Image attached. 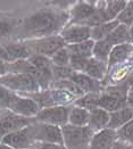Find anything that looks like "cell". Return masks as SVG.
Wrapping results in <instances>:
<instances>
[{"instance_id": "1", "label": "cell", "mask_w": 133, "mask_h": 149, "mask_svg": "<svg viewBox=\"0 0 133 149\" xmlns=\"http://www.w3.org/2000/svg\"><path fill=\"white\" fill-rule=\"evenodd\" d=\"M70 14L58 9H40L27 16L21 25V33L24 37L36 40L55 36L68 24Z\"/></svg>"}, {"instance_id": "2", "label": "cell", "mask_w": 133, "mask_h": 149, "mask_svg": "<svg viewBox=\"0 0 133 149\" xmlns=\"http://www.w3.org/2000/svg\"><path fill=\"white\" fill-rule=\"evenodd\" d=\"M0 84L13 92L16 91L21 93H36L41 90L38 81L27 73L8 72L0 76Z\"/></svg>"}, {"instance_id": "3", "label": "cell", "mask_w": 133, "mask_h": 149, "mask_svg": "<svg viewBox=\"0 0 133 149\" xmlns=\"http://www.w3.org/2000/svg\"><path fill=\"white\" fill-rule=\"evenodd\" d=\"M63 141L66 149H89L93 132L88 126H61Z\"/></svg>"}, {"instance_id": "4", "label": "cell", "mask_w": 133, "mask_h": 149, "mask_svg": "<svg viewBox=\"0 0 133 149\" xmlns=\"http://www.w3.org/2000/svg\"><path fill=\"white\" fill-rule=\"evenodd\" d=\"M25 42L32 55H41L48 58H50L59 49L66 47V43L61 39L59 33L50 37L36 39V40H27Z\"/></svg>"}, {"instance_id": "5", "label": "cell", "mask_w": 133, "mask_h": 149, "mask_svg": "<svg viewBox=\"0 0 133 149\" xmlns=\"http://www.w3.org/2000/svg\"><path fill=\"white\" fill-rule=\"evenodd\" d=\"M30 130H31V134L36 142L64 145L61 126L38 122L36 124L30 125Z\"/></svg>"}, {"instance_id": "6", "label": "cell", "mask_w": 133, "mask_h": 149, "mask_svg": "<svg viewBox=\"0 0 133 149\" xmlns=\"http://www.w3.org/2000/svg\"><path fill=\"white\" fill-rule=\"evenodd\" d=\"M73 95L63 91L59 89H51V90H42L36 93H33L31 97L40 105L41 108L52 107V106H65L73 100Z\"/></svg>"}, {"instance_id": "7", "label": "cell", "mask_w": 133, "mask_h": 149, "mask_svg": "<svg viewBox=\"0 0 133 149\" xmlns=\"http://www.w3.org/2000/svg\"><path fill=\"white\" fill-rule=\"evenodd\" d=\"M71 107L68 106H52L41 108L36 116V120L40 123L64 126L68 124V115Z\"/></svg>"}, {"instance_id": "8", "label": "cell", "mask_w": 133, "mask_h": 149, "mask_svg": "<svg viewBox=\"0 0 133 149\" xmlns=\"http://www.w3.org/2000/svg\"><path fill=\"white\" fill-rule=\"evenodd\" d=\"M41 107L34 99L31 97H21L18 95H15L12 100V104L9 106V111L16 115L33 118L40 112Z\"/></svg>"}, {"instance_id": "9", "label": "cell", "mask_w": 133, "mask_h": 149, "mask_svg": "<svg viewBox=\"0 0 133 149\" xmlns=\"http://www.w3.org/2000/svg\"><path fill=\"white\" fill-rule=\"evenodd\" d=\"M127 106V93L122 91L110 90L105 93H100L97 102V107H100L108 113L118 111Z\"/></svg>"}, {"instance_id": "10", "label": "cell", "mask_w": 133, "mask_h": 149, "mask_svg": "<svg viewBox=\"0 0 133 149\" xmlns=\"http://www.w3.org/2000/svg\"><path fill=\"white\" fill-rule=\"evenodd\" d=\"M0 142H3L14 149H32L33 145L36 143L34 139L31 134L30 125L24 129L6 134L1 139Z\"/></svg>"}, {"instance_id": "11", "label": "cell", "mask_w": 133, "mask_h": 149, "mask_svg": "<svg viewBox=\"0 0 133 149\" xmlns=\"http://www.w3.org/2000/svg\"><path fill=\"white\" fill-rule=\"evenodd\" d=\"M59 36L66 46L80 43L91 39V29L81 24H67L61 31Z\"/></svg>"}, {"instance_id": "12", "label": "cell", "mask_w": 133, "mask_h": 149, "mask_svg": "<svg viewBox=\"0 0 133 149\" xmlns=\"http://www.w3.org/2000/svg\"><path fill=\"white\" fill-rule=\"evenodd\" d=\"M97 3L95 1H77L72 6L70 10V22L68 24H81L83 25L89 19V17L95 13L97 8Z\"/></svg>"}, {"instance_id": "13", "label": "cell", "mask_w": 133, "mask_h": 149, "mask_svg": "<svg viewBox=\"0 0 133 149\" xmlns=\"http://www.w3.org/2000/svg\"><path fill=\"white\" fill-rule=\"evenodd\" d=\"M117 140L116 131L107 127L93 133L89 149H111Z\"/></svg>"}, {"instance_id": "14", "label": "cell", "mask_w": 133, "mask_h": 149, "mask_svg": "<svg viewBox=\"0 0 133 149\" xmlns=\"http://www.w3.org/2000/svg\"><path fill=\"white\" fill-rule=\"evenodd\" d=\"M132 50L133 45H131V43H124V45L114 46L111 51H110L108 62H107L108 70H110L111 67L117 66V65H121L123 63L127 62L129 59H131Z\"/></svg>"}, {"instance_id": "15", "label": "cell", "mask_w": 133, "mask_h": 149, "mask_svg": "<svg viewBox=\"0 0 133 149\" xmlns=\"http://www.w3.org/2000/svg\"><path fill=\"white\" fill-rule=\"evenodd\" d=\"M109 124V113L100 107H96L90 111V117L88 127L95 133L98 131H101L104 129H107Z\"/></svg>"}, {"instance_id": "16", "label": "cell", "mask_w": 133, "mask_h": 149, "mask_svg": "<svg viewBox=\"0 0 133 149\" xmlns=\"http://www.w3.org/2000/svg\"><path fill=\"white\" fill-rule=\"evenodd\" d=\"M133 118V108L126 106L118 111L109 113V124L108 129L117 131L120 127L125 125Z\"/></svg>"}, {"instance_id": "17", "label": "cell", "mask_w": 133, "mask_h": 149, "mask_svg": "<svg viewBox=\"0 0 133 149\" xmlns=\"http://www.w3.org/2000/svg\"><path fill=\"white\" fill-rule=\"evenodd\" d=\"M73 82L82 90V92L86 93H100V82L91 79L90 76L83 74V73H75L72 76Z\"/></svg>"}, {"instance_id": "18", "label": "cell", "mask_w": 133, "mask_h": 149, "mask_svg": "<svg viewBox=\"0 0 133 149\" xmlns=\"http://www.w3.org/2000/svg\"><path fill=\"white\" fill-rule=\"evenodd\" d=\"M107 72H108V66L106 63H102L96 58H93V57H91L85 66L83 74L88 75L91 79L100 82L105 79Z\"/></svg>"}, {"instance_id": "19", "label": "cell", "mask_w": 133, "mask_h": 149, "mask_svg": "<svg viewBox=\"0 0 133 149\" xmlns=\"http://www.w3.org/2000/svg\"><path fill=\"white\" fill-rule=\"evenodd\" d=\"M89 117H90V111L74 105L70 109L68 124L73 126H88Z\"/></svg>"}, {"instance_id": "20", "label": "cell", "mask_w": 133, "mask_h": 149, "mask_svg": "<svg viewBox=\"0 0 133 149\" xmlns=\"http://www.w3.org/2000/svg\"><path fill=\"white\" fill-rule=\"evenodd\" d=\"M118 24L120 23L117 22V19H115V21H109V22L92 27L91 29V40H93L95 42L106 40L107 37L113 32V30Z\"/></svg>"}, {"instance_id": "21", "label": "cell", "mask_w": 133, "mask_h": 149, "mask_svg": "<svg viewBox=\"0 0 133 149\" xmlns=\"http://www.w3.org/2000/svg\"><path fill=\"white\" fill-rule=\"evenodd\" d=\"M93 46H95V41L90 39V40H86L83 42L70 45V46H66V47H67L71 55L83 57V58H91L92 57V51H93Z\"/></svg>"}, {"instance_id": "22", "label": "cell", "mask_w": 133, "mask_h": 149, "mask_svg": "<svg viewBox=\"0 0 133 149\" xmlns=\"http://www.w3.org/2000/svg\"><path fill=\"white\" fill-rule=\"evenodd\" d=\"M109 43L114 47V46H118V45H124V43H130V39H129V26L123 24H118L113 32L109 34L107 39Z\"/></svg>"}, {"instance_id": "23", "label": "cell", "mask_w": 133, "mask_h": 149, "mask_svg": "<svg viewBox=\"0 0 133 149\" xmlns=\"http://www.w3.org/2000/svg\"><path fill=\"white\" fill-rule=\"evenodd\" d=\"M111 49H113V46L109 43L107 40L97 41V42H95V46H93L92 57L98 59V61H100V62L107 64Z\"/></svg>"}, {"instance_id": "24", "label": "cell", "mask_w": 133, "mask_h": 149, "mask_svg": "<svg viewBox=\"0 0 133 149\" xmlns=\"http://www.w3.org/2000/svg\"><path fill=\"white\" fill-rule=\"evenodd\" d=\"M127 1L125 0H118V1H105L104 9L107 15L109 21H115L120 16V14L125 8Z\"/></svg>"}, {"instance_id": "25", "label": "cell", "mask_w": 133, "mask_h": 149, "mask_svg": "<svg viewBox=\"0 0 133 149\" xmlns=\"http://www.w3.org/2000/svg\"><path fill=\"white\" fill-rule=\"evenodd\" d=\"M16 29V21L12 17L0 16V43L7 39Z\"/></svg>"}, {"instance_id": "26", "label": "cell", "mask_w": 133, "mask_h": 149, "mask_svg": "<svg viewBox=\"0 0 133 149\" xmlns=\"http://www.w3.org/2000/svg\"><path fill=\"white\" fill-rule=\"evenodd\" d=\"M50 62L52 66H58V67H64V66H70V59H71V54L67 49V47H64L59 49L57 52H55L50 58Z\"/></svg>"}, {"instance_id": "27", "label": "cell", "mask_w": 133, "mask_h": 149, "mask_svg": "<svg viewBox=\"0 0 133 149\" xmlns=\"http://www.w3.org/2000/svg\"><path fill=\"white\" fill-rule=\"evenodd\" d=\"M99 96H100V93H86V95H83L82 97H80L79 99L75 100L74 105L85 108L88 111H91L97 107Z\"/></svg>"}, {"instance_id": "28", "label": "cell", "mask_w": 133, "mask_h": 149, "mask_svg": "<svg viewBox=\"0 0 133 149\" xmlns=\"http://www.w3.org/2000/svg\"><path fill=\"white\" fill-rule=\"evenodd\" d=\"M116 133H117V139L120 141L133 147V118L125 125L120 127L116 131Z\"/></svg>"}, {"instance_id": "29", "label": "cell", "mask_w": 133, "mask_h": 149, "mask_svg": "<svg viewBox=\"0 0 133 149\" xmlns=\"http://www.w3.org/2000/svg\"><path fill=\"white\" fill-rule=\"evenodd\" d=\"M117 22L126 26L133 25V1H127L125 8L117 17Z\"/></svg>"}, {"instance_id": "30", "label": "cell", "mask_w": 133, "mask_h": 149, "mask_svg": "<svg viewBox=\"0 0 133 149\" xmlns=\"http://www.w3.org/2000/svg\"><path fill=\"white\" fill-rule=\"evenodd\" d=\"M75 73L76 72H74L70 66H64V67L52 66V76H54V80H56V81L71 80Z\"/></svg>"}, {"instance_id": "31", "label": "cell", "mask_w": 133, "mask_h": 149, "mask_svg": "<svg viewBox=\"0 0 133 149\" xmlns=\"http://www.w3.org/2000/svg\"><path fill=\"white\" fill-rule=\"evenodd\" d=\"M15 93L0 84V109H9Z\"/></svg>"}, {"instance_id": "32", "label": "cell", "mask_w": 133, "mask_h": 149, "mask_svg": "<svg viewBox=\"0 0 133 149\" xmlns=\"http://www.w3.org/2000/svg\"><path fill=\"white\" fill-rule=\"evenodd\" d=\"M90 58H83V57H79V56H74L71 55V59H70V67L72 68L74 72L76 73H83L85 66L89 62Z\"/></svg>"}, {"instance_id": "33", "label": "cell", "mask_w": 133, "mask_h": 149, "mask_svg": "<svg viewBox=\"0 0 133 149\" xmlns=\"http://www.w3.org/2000/svg\"><path fill=\"white\" fill-rule=\"evenodd\" d=\"M33 149H66L64 145L56 143H46V142H36L33 145Z\"/></svg>"}, {"instance_id": "34", "label": "cell", "mask_w": 133, "mask_h": 149, "mask_svg": "<svg viewBox=\"0 0 133 149\" xmlns=\"http://www.w3.org/2000/svg\"><path fill=\"white\" fill-rule=\"evenodd\" d=\"M8 65H9V63H6L0 59V76H2V75H5L6 73L9 72Z\"/></svg>"}, {"instance_id": "35", "label": "cell", "mask_w": 133, "mask_h": 149, "mask_svg": "<svg viewBox=\"0 0 133 149\" xmlns=\"http://www.w3.org/2000/svg\"><path fill=\"white\" fill-rule=\"evenodd\" d=\"M131 148H132L131 146H129V145L122 142L120 140H117V141L115 142V145L111 147V149H131Z\"/></svg>"}, {"instance_id": "36", "label": "cell", "mask_w": 133, "mask_h": 149, "mask_svg": "<svg viewBox=\"0 0 133 149\" xmlns=\"http://www.w3.org/2000/svg\"><path fill=\"white\" fill-rule=\"evenodd\" d=\"M129 39H130V43L133 45V25L129 26Z\"/></svg>"}, {"instance_id": "37", "label": "cell", "mask_w": 133, "mask_h": 149, "mask_svg": "<svg viewBox=\"0 0 133 149\" xmlns=\"http://www.w3.org/2000/svg\"><path fill=\"white\" fill-rule=\"evenodd\" d=\"M0 149H14V148L9 147L8 145H6V143H3V142H0Z\"/></svg>"}, {"instance_id": "38", "label": "cell", "mask_w": 133, "mask_h": 149, "mask_svg": "<svg viewBox=\"0 0 133 149\" xmlns=\"http://www.w3.org/2000/svg\"><path fill=\"white\" fill-rule=\"evenodd\" d=\"M131 59L133 61V50H132V57H131Z\"/></svg>"}]
</instances>
